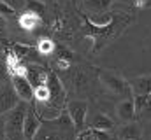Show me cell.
I'll use <instances>...</instances> for the list:
<instances>
[{
    "mask_svg": "<svg viewBox=\"0 0 151 140\" xmlns=\"http://www.w3.org/2000/svg\"><path fill=\"white\" fill-rule=\"evenodd\" d=\"M128 82H130L134 96H150L151 95V74L130 77Z\"/></svg>",
    "mask_w": 151,
    "mask_h": 140,
    "instance_id": "obj_15",
    "label": "cell"
},
{
    "mask_svg": "<svg viewBox=\"0 0 151 140\" xmlns=\"http://www.w3.org/2000/svg\"><path fill=\"white\" fill-rule=\"evenodd\" d=\"M114 4L127 7H134V9H142V0H114Z\"/></svg>",
    "mask_w": 151,
    "mask_h": 140,
    "instance_id": "obj_21",
    "label": "cell"
},
{
    "mask_svg": "<svg viewBox=\"0 0 151 140\" xmlns=\"http://www.w3.org/2000/svg\"><path fill=\"white\" fill-rule=\"evenodd\" d=\"M114 5V0H81V7L86 14H106Z\"/></svg>",
    "mask_w": 151,
    "mask_h": 140,
    "instance_id": "obj_16",
    "label": "cell"
},
{
    "mask_svg": "<svg viewBox=\"0 0 151 140\" xmlns=\"http://www.w3.org/2000/svg\"><path fill=\"white\" fill-rule=\"evenodd\" d=\"M132 21H134V16H130V14L119 11V12H113V19H111L107 25L99 26V25H93V23L86 18V14H84L83 28H84V35L93 40V53H99V51H102L107 44H111Z\"/></svg>",
    "mask_w": 151,
    "mask_h": 140,
    "instance_id": "obj_1",
    "label": "cell"
},
{
    "mask_svg": "<svg viewBox=\"0 0 151 140\" xmlns=\"http://www.w3.org/2000/svg\"><path fill=\"white\" fill-rule=\"evenodd\" d=\"M5 123H4V116L0 114V140H5Z\"/></svg>",
    "mask_w": 151,
    "mask_h": 140,
    "instance_id": "obj_23",
    "label": "cell"
},
{
    "mask_svg": "<svg viewBox=\"0 0 151 140\" xmlns=\"http://www.w3.org/2000/svg\"><path fill=\"white\" fill-rule=\"evenodd\" d=\"M5 34H7V18L0 16V37H4Z\"/></svg>",
    "mask_w": 151,
    "mask_h": 140,
    "instance_id": "obj_22",
    "label": "cell"
},
{
    "mask_svg": "<svg viewBox=\"0 0 151 140\" xmlns=\"http://www.w3.org/2000/svg\"><path fill=\"white\" fill-rule=\"evenodd\" d=\"M49 72H51V70L46 69L42 63H28L27 69H25V75H27V79L30 81V84L34 86V89H37L39 86L46 84Z\"/></svg>",
    "mask_w": 151,
    "mask_h": 140,
    "instance_id": "obj_11",
    "label": "cell"
},
{
    "mask_svg": "<svg viewBox=\"0 0 151 140\" xmlns=\"http://www.w3.org/2000/svg\"><path fill=\"white\" fill-rule=\"evenodd\" d=\"M69 79L72 82V89L76 93L83 95V96H88L95 84L99 82V75H97V70L99 69H84V67H69Z\"/></svg>",
    "mask_w": 151,
    "mask_h": 140,
    "instance_id": "obj_4",
    "label": "cell"
},
{
    "mask_svg": "<svg viewBox=\"0 0 151 140\" xmlns=\"http://www.w3.org/2000/svg\"><path fill=\"white\" fill-rule=\"evenodd\" d=\"M23 140H27V139H23Z\"/></svg>",
    "mask_w": 151,
    "mask_h": 140,
    "instance_id": "obj_26",
    "label": "cell"
},
{
    "mask_svg": "<svg viewBox=\"0 0 151 140\" xmlns=\"http://www.w3.org/2000/svg\"><path fill=\"white\" fill-rule=\"evenodd\" d=\"M151 7V0H142V9H150Z\"/></svg>",
    "mask_w": 151,
    "mask_h": 140,
    "instance_id": "obj_24",
    "label": "cell"
},
{
    "mask_svg": "<svg viewBox=\"0 0 151 140\" xmlns=\"http://www.w3.org/2000/svg\"><path fill=\"white\" fill-rule=\"evenodd\" d=\"M76 140H113V137L109 135V131H99V130L86 128L81 133H77Z\"/></svg>",
    "mask_w": 151,
    "mask_h": 140,
    "instance_id": "obj_17",
    "label": "cell"
},
{
    "mask_svg": "<svg viewBox=\"0 0 151 140\" xmlns=\"http://www.w3.org/2000/svg\"><path fill=\"white\" fill-rule=\"evenodd\" d=\"M42 126V119L39 117L37 110L34 109V105L30 104L28 110H27V116H25V124H23V137L27 140H34L37 137L39 130Z\"/></svg>",
    "mask_w": 151,
    "mask_h": 140,
    "instance_id": "obj_10",
    "label": "cell"
},
{
    "mask_svg": "<svg viewBox=\"0 0 151 140\" xmlns=\"http://www.w3.org/2000/svg\"><path fill=\"white\" fill-rule=\"evenodd\" d=\"M65 110L70 116L77 133H81L83 130H86V119H88V112H90V104L86 100H83V98L69 100Z\"/></svg>",
    "mask_w": 151,
    "mask_h": 140,
    "instance_id": "obj_6",
    "label": "cell"
},
{
    "mask_svg": "<svg viewBox=\"0 0 151 140\" xmlns=\"http://www.w3.org/2000/svg\"><path fill=\"white\" fill-rule=\"evenodd\" d=\"M21 102H23V100L18 96V93H16L12 82L0 86V114H5V112L16 109Z\"/></svg>",
    "mask_w": 151,
    "mask_h": 140,
    "instance_id": "obj_8",
    "label": "cell"
},
{
    "mask_svg": "<svg viewBox=\"0 0 151 140\" xmlns=\"http://www.w3.org/2000/svg\"><path fill=\"white\" fill-rule=\"evenodd\" d=\"M144 133L142 128L139 126V123L132 121V123H123L121 126H118L116 130V140H142Z\"/></svg>",
    "mask_w": 151,
    "mask_h": 140,
    "instance_id": "obj_14",
    "label": "cell"
},
{
    "mask_svg": "<svg viewBox=\"0 0 151 140\" xmlns=\"http://www.w3.org/2000/svg\"><path fill=\"white\" fill-rule=\"evenodd\" d=\"M14 14H18L9 4H5L4 0H0V16H4V18H12Z\"/></svg>",
    "mask_w": 151,
    "mask_h": 140,
    "instance_id": "obj_20",
    "label": "cell"
},
{
    "mask_svg": "<svg viewBox=\"0 0 151 140\" xmlns=\"http://www.w3.org/2000/svg\"><path fill=\"white\" fill-rule=\"evenodd\" d=\"M30 104L21 102L16 109L2 114L4 123H5V137L7 140H23V124H25V116L28 110Z\"/></svg>",
    "mask_w": 151,
    "mask_h": 140,
    "instance_id": "obj_5",
    "label": "cell"
},
{
    "mask_svg": "<svg viewBox=\"0 0 151 140\" xmlns=\"http://www.w3.org/2000/svg\"><path fill=\"white\" fill-rule=\"evenodd\" d=\"M16 23L25 32H35L42 25V16L37 12H32V11H21L16 16Z\"/></svg>",
    "mask_w": 151,
    "mask_h": 140,
    "instance_id": "obj_12",
    "label": "cell"
},
{
    "mask_svg": "<svg viewBox=\"0 0 151 140\" xmlns=\"http://www.w3.org/2000/svg\"><path fill=\"white\" fill-rule=\"evenodd\" d=\"M150 140H151V121H150Z\"/></svg>",
    "mask_w": 151,
    "mask_h": 140,
    "instance_id": "obj_25",
    "label": "cell"
},
{
    "mask_svg": "<svg viewBox=\"0 0 151 140\" xmlns=\"http://www.w3.org/2000/svg\"><path fill=\"white\" fill-rule=\"evenodd\" d=\"M11 79H12V75H11L9 67H7V63H5V58H0V86L9 84Z\"/></svg>",
    "mask_w": 151,
    "mask_h": 140,
    "instance_id": "obj_19",
    "label": "cell"
},
{
    "mask_svg": "<svg viewBox=\"0 0 151 140\" xmlns=\"http://www.w3.org/2000/svg\"><path fill=\"white\" fill-rule=\"evenodd\" d=\"M86 128L99 130V131H113L114 128H116V123H114L106 112H102L100 109L90 107L88 119H86Z\"/></svg>",
    "mask_w": 151,
    "mask_h": 140,
    "instance_id": "obj_7",
    "label": "cell"
},
{
    "mask_svg": "<svg viewBox=\"0 0 151 140\" xmlns=\"http://www.w3.org/2000/svg\"><path fill=\"white\" fill-rule=\"evenodd\" d=\"M37 49L42 56H51V54L56 51V44H55L51 39H39Z\"/></svg>",
    "mask_w": 151,
    "mask_h": 140,
    "instance_id": "obj_18",
    "label": "cell"
},
{
    "mask_svg": "<svg viewBox=\"0 0 151 140\" xmlns=\"http://www.w3.org/2000/svg\"><path fill=\"white\" fill-rule=\"evenodd\" d=\"M11 82H12V86H14L18 96H19L23 102H27V104H32V102H34V93H35V89H34V86L30 84V81L27 79L25 74H14L12 79H11Z\"/></svg>",
    "mask_w": 151,
    "mask_h": 140,
    "instance_id": "obj_9",
    "label": "cell"
},
{
    "mask_svg": "<svg viewBox=\"0 0 151 140\" xmlns=\"http://www.w3.org/2000/svg\"><path fill=\"white\" fill-rule=\"evenodd\" d=\"M97 75H99V82H100L102 89L107 91L111 96H119L121 100L134 98L130 82L123 75H119V74H116V72H113L109 69H99Z\"/></svg>",
    "mask_w": 151,
    "mask_h": 140,
    "instance_id": "obj_3",
    "label": "cell"
},
{
    "mask_svg": "<svg viewBox=\"0 0 151 140\" xmlns=\"http://www.w3.org/2000/svg\"><path fill=\"white\" fill-rule=\"evenodd\" d=\"M5 140H7V139H5Z\"/></svg>",
    "mask_w": 151,
    "mask_h": 140,
    "instance_id": "obj_27",
    "label": "cell"
},
{
    "mask_svg": "<svg viewBox=\"0 0 151 140\" xmlns=\"http://www.w3.org/2000/svg\"><path fill=\"white\" fill-rule=\"evenodd\" d=\"M77 130L67 110L51 121H42L37 137L34 140H76Z\"/></svg>",
    "mask_w": 151,
    "mask_h": 140,
    "instance_id": "obj_2",
    "label": "cell"
},
{
    "mask_svg": "<svg viewBox=\"0 0 151 140\" xmlns=\"http://www.w3.org/2000/svg\"><path fill=\"white\" fill-rule=\"evenodd\" d=\"M114 112H116V117H118L121 123H132V121H135L137 112H135V104H134V98H125V100H119L118 104L114 105Z\"/></svg>",
    "mask_w": 151,
    "mask_h": 140,
    "instance_id": "obj_13",
    "label": "cell"
}]
</instances>
